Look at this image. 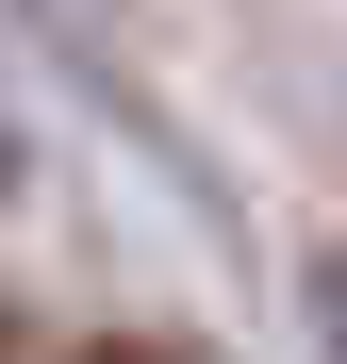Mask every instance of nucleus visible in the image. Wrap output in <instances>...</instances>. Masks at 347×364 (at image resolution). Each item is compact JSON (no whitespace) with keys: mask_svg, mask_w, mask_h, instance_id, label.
Listing matches in <instances>:
<instances>
[{"mask_svg":"<svg viewBox=\"0 0 347 364\" xmlns=\"http://www.w3.org/2000/svg\"><path fill=\"white\" fill-rule=\"evenodd\" d=\"M298 315H314V348L347 364V249H314V282H298Z\"/></svg>","mask_w":347,"mask_h":364,"instance_id":"nucleus-1","label":"nucleus"},{"mask_svg":"<svg viewBox=\"0 0 347 364\" xmlns=\"http://www.w3.org/2000/svg\"><path fill=\"white\" fill-rule=\"evenodd\" d=\"M67 364H182V348H149V331H99V348H67Z\"/></svg>","mask_w":347,"mask_h":364,"instance_id":"nucleus-2","label":"nucleus"},{"mask_svg":"<svg viewBox=\"0 0 347 364\" xmlns=\"http://www.w3.org/2000/svg\"><path fill=\"white\" fill-rule=\"evenodd\" d=\"M0 182H17V116H0Z\"/></svg>","mask_w":347,"mask_h":364,"instance_id":"nucleus-3","label":"nucleus"}]
</instances>
